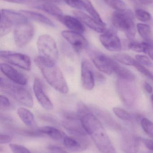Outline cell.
I'll list each match as a JSON object with an SVG mask.
<instances>
[{
	"label": "cell",
	"instance_id": "cell-32",
	"mask_svg": "<svg viewBox=\"0 0 153 153\" xmlns=\"http://www.w3.org/2000/svg\"><path fill=\"white\" fill-rule=\"evenodd\" d=\"M141 124L142 128L146 134L153 139V122L146 118H143L141 120Z\"/></svg>",
	"mask_w": 153,
	"mask_h": 153
},
{
	"label": "cell",
	"instance_id": "cell-20",
	"mask_svg": "<svg viewBox=\"0 0 153 153\" xmlns=\"http://www.w3.org/2000/svg\"><path fill=\"white\" fill-rule=\"evenodd\" d=\"M19 13L28 19L33 20L35 21L53 27H55L54 23L52 21L41 13L27 10H21L19 11Z\"/></svg>",
	"mask_w": 153,
	"mask_h": 153
},
{
	"label": "cell",
	"instance_id": "cell-46",
	"mask_svg": "<svg viewBox=\"0 0 153 153\" xmlns=\"http://www.w3.org/2000/svg\"><path fill=\"white\" fill-rule=\"evenodd\" d=\"M9 2L14 3L23 4L30 2V0H3Z\"/></svg>",
	"mask_w": 153,
	"mask_h": 153
},
{
	"label": "cell",
	"instance_id": "cell-37",
	"mask_svg": "<svg viewBox=\"0 0 153 153\" xmlns=\"http://www.w3.org/2000/svg\"><path fill=\"white\" fill-rule=\"evenodd\" d=\"M136 60L137 62L140 64L147 66V67H152L153 64L149 57L145 55H137L135 56Z\"/></svg>",
	"mask_w": 153,
	"mask_h": 153
},
{
	"label": "cell",
	"instance_id": "cell-27",
	"mask_svg": "<svg viewBox=\"0 0 153 153\" xmlns=\"http://www.w3.org/2000/svg\"><path fill=\"white\" fill-rule=\"evenodd\" d=\"M137 28L139 35L146 42H150L152 40V29L149 25L143 23H138Z\"/></svg>",
	"mask_w": 153,
	"mask_h": 153
},
{
	"label": "cell",
	"instance_id": "cell-49",
	"mask_svg": "<svg viewBox=\"0 0 153 153\" xmlns=\"http://www.w3.org/2000/svg\"><path fill=\"white\" fill-rule=\"evenodd\" d=\"M148 43H149L153 47V40H152L151 41H150V42H148Z\"/></svg>",
	"mask_w": 153,
	"mask_h": 153
},
{
	"label": "cell",
	"instance_id": "cell-30",
	"mask_svg": "<svg viewBox=\"0 0 153 153\" xmlns=\"http://www.w3.org/2000/svg\"><path fill=\"white\" fill-rule=\"evenodd\" d=\"M18 134L23 136L30 137H43L44 134L37 130L32 129H27V128H19L15 130Z\"/></svg>",
	"mask_w": 153,
	"mask_h": 153
},
{
	"label": "cell",
	"instance_id": "cell-41",
	"mask_svg": "<svg viewBox=\"0 0 153 153\" xmlns=\"http://www.w3.org/2000/svg\"><path fill=\"white\" fill-rule=\"evenodd\" d=\"M48 149L50 153H68L63 148L55 146H48Z\"/></svg>",
	"mask_w": 153,
	"mask_h": 153
},
{
	"label": "cell",
	"instance_id": "cell-25",
	"mask_svg": "<svg viewBox=\"0 0 153 153\" xmlns=\"http://www.w3.org/2000/svg\"><path fill=\"white\" fill-rule=\"evenodd\" d=\"M80 1L82 4L84 10H86V11L90 13L91 17H92L93 19H95L96 20L99 22L100 23L105 24L102 19L98 13V12L95 10L94 6H93L90 0H80Z\"/></svg>",
	"mask_w": 153,
	"mask_h": 153
},
{
	"label": "cell",
	"instance_id": "cell-50",
	"mask_svg": "<svg viewBox=\"0 0 153 153\" xmlns=\"http://www.w3.org/2000/svg\"><path fill=\"white\" fill-rule=\"evenodd\" d=\"M151 99H152V101L153 103V94H152V96H151Z\"/></svg>",
	"mask_w": 153,
	"mask_h": 153
},
{
	"label": "cell",
	"instance_id": "cell-15",
	"mask_svg": "<svg viewBox=\"0 0 153 153\" xmlns=\"http://www.w3.org/2000/svg\"><path fill=\"white\" fill-rule=\"evenodd\" d=\"M33 88L35 96L41 106L47 110L53 109V103L44 92L43 85L38 77L34 79Z\"/></svg>",
	"mask_w": 153,
	"mask_h": 153
},
{
	"label": "cell",
	"instance_id": "cell-14",
	"mask_svg": "<svg viewBox=\"0 0 153 153\" xmlns=\"http://www.w3.org/2000/svg\"><path fill=\"white\" fill-rule=\"evenodd\" d=\"M81 81L84 89L91 91L95 85L94 73L89 62L84 61L81 65Z\"/></svg>",
	"mask_w": 153,
	"mask_h": 153
},
{
	"label": "cell",
	"instance_id": "cell-13",
	"mask_svg": "<svg viewBox=\"0 0 153 153\" xmlns=\"http://www.w3.org/2000/svg\"><path fill=\"white\" fill-rule=\"evenodd\" d=\"M86 137L65 136L64 138L63 143L65 147L71 152H80L87 150L89 143Z\"/></svg>",
	"mask_w": 153,
	"mask_h": 153
},
{
	"label": "cell",
	"instance_id": "cell-10",
	"mask_svg": "<svg viewBox=\"0 0 153 153\" xmlns=\"http://www.w3.org/2000/svg\"><path fill=\"white\" fill-rule=\"evenodd\" d=\"M99 40L102 45L107 50L111 52H117L121 50L122 45L120 39L114 30H106L100 35Z\"/></svg>",
	"mask_w": 153,
	"mask_h": 153
},
{
	"label": "cell",
	"instance_id": "cell-45",
	"mask_svg": "<svg viewBox=\"0 0 153 153\" xmlns=\"http://www.w3.org/2000/svg\"><path fill=\"white\" fill-rule=\"evenodd\" d=\"M144 88L145 91L148 93L151 94L153 92V87H152V85L146 82L144 84Z\"/></svg>",
	"mask_w": 153,
	"mask_h": 153
},
{
	"label": "cell",
	"instance_id": "cell-36",
	"mask_svg": "<svg viewBox=\"0 0 153 153\" xmlns=\"http://www.w3.org/2000/svg\"><path fill=\"white\" fill-rule=\"evenodd\" d=\"M134 67L141 74L153 81V74L144 66L137 62Z\"/></svg>",
	"mask_w": 153,
	"mask_h": 153
},
{
	"label": "cell",
	"instance_id": "cell-1",
	"mask_svg": "<svg viewBox=\"0 0 153 153\" xmlns=\"http://www.w3.org/2000/svg\"><path fill=\"white\" fill-rule=\"evenodd\" d=\"M81 123L88 135L101 153H116L103 125L99 120L87 108L78 112Z\"/></svg>",
	"mask_w": 153,
	"mask_h": 153
},
{
	"label": "cell",
	"instance_id": "cell-29",
	"mask_svg": "<svg viewBox=\"0 0 153 153\" xmlns=\"http://www.w3.org/2000/svg\"><path fill=\"white\" fill-rule=\"evenodd\" d=\"M148 45V42H135L134 40L130 41L128 45V47L129 49L134 52L138 53H146V49Z\"/></svg>",
	"mask_w": 153,
	"mask_h": 153
},
{
	"label": "cell",
	"instance_id": "cell-48",
	"mask_svg": "<svg viewBox=\"0 0 153 153\" xmlns=\"http://www.w3.org/2000/svg\"><path fill=\"white\" fill-rule=\"evenodd\" d=\"M45 1H48L50 2H58L59 1V0H45Z\"/></svg>",
	"mask_w": 153,
	"mask_h": 153
},
{
	"label": "cell",
	"instance_id": "cell-28",
	"mask_svg": "<svg viewBox=\"0 0 153 153\" xmlns=\"http://www.w3.org/2000/svg\"><path fill=\"white\" fill-rule=\"evenodd\" d=\"M113 57L117 62L128 66H134L137 62L136 59L126 54H116Z\"/></svg>",
	"mask_w": 153,
	"mask_h": 153
},
{
	"label": "cell",
	"instance_id": "cell-11",
	"mask_svg": "<svg viewBox=\"0 0 153 153\" xmlns=\"http://www.w3.org/2000/svg\"><path fill=\"white\" fill-rule=\"evenodd\" d=\"M93 64L101 72L107 75H111L114 73L115 67L117 63L105 55L97 54L92 57Z\"/></svg>",
	"mask_w": 153,
	"mask_h": 153
},
{
	"label": "cell",
	"instance_id": "cell-40",
	"mask_svg": "<svg viewBox=\"0 0 153 153\" xmlns=\"http://www.w3.org/2000/svg\"><path fill=\"white\" fill-rule=\"evenodd\" d=\"M0 101H1V108H6L10 107V102L8 98L4 95H1L0 96Z\"/></svg>",
	"mask_w": 153,
	"mask_h": 153
},
{
	"label": "cell",
	"instance_id": "cell-31",
	"mask_svg": "<svg viewBox=\"0 0 153 153\" xmlns=\"http://www.w3.org/2000/svg\"><path fill=\"white\" fill-rule=\"evenodd\" d=\"M13 25L3 16L1 15L0 23V36H4L8 34L11 30Z\"/></svg>",
	"mask_w": 153,
	"mask_h": 153
},
{
	"label": "cell",
	"instance_id": "cell-44",
	"mask_svg": "<svg viewBox=\"0 0 153 153\" xmlns=\"http://www.w3.org/2000/svg\"><path fill=\"white\" fill-rule=\"evenodd\" d=\"M146 53L147 54L150 58L153 61V47L149 43H148V45L146 49Z\"/></svg>",
	"mask_w": 153,
	"mask_h": 153
},
{
	"label": "cell",
	"instance_id": "cell-43",
	"mask_svg": "<svg viewBox=\"0 0 153 153\" xmlns=\"http://www.w3.org/2000/svg\"><path fill=\"white\" fill-rule=\"evenodd\" d=\"M146 147L150 151L153 152V139H142Z\"/></svg>",
	"mask_w": 153,
	"mask_h": 153
},
{
	"label": "cell",
	"instance_id": "cell-21",
	"mask_svg": "<svg viewBox=\"0 0 153 153\" xmlns=\"http://www.w3.org/2000/svg\"><path fill=\"white\" fill-rule=\"evenodd\" d=\"M17 114L21 120L27 126L35 127L36 124L34 115L28 109L20 108L17 110Z\"/></svg>",
	"mask_w": 153,
	"mask_h": 153
},
{
	"label": "cell",
	"instance_id": "cell-22",
	"mask_svg": "<svg viewBox=\"0 0 153 153\" xmlns=\"http://www.w3.org/2000/svg\"><path fill=\"white\" fill-rule=\"evenodd\" d=\"M38 130L44 134H46L55 141H59L66 136L63 132L57 128L51 126H43L39 128Z\"/></svg>",
	"mask_w": 153,
	"mask_h": 153
},
{
	"label": "cell",
	"instance_id": "cell-18",
	"mask_svg": "<svg viewBox=\"0 0 153 153\" xmlns=\"http://www.w3.org/2000/svg\"><path fill=\"white\" fill-rule=\"evenodd\" d=\"M57 19L61 23L72 31L78 32L81 34L84 33L85 31V27L83 25L81 22L77 18H74L68 15H63Z\"/></svg>",
	"mask_w": 153,
	"mask_h": 153
},
{
	"label": "cell",
	"instance_id": "cell-2",
	"mask_svg": "<svg viewBox=\"0 0 153 153\" xmlns=\"http://www.w3.org/2000/svg\"><path fill=\"white\" fill-rule=\"evenodd\" d=\"M34 62L49 84L61 93H68L69 88L67 82L55 62L40 56L35 58Z\"/></svg>",
	"mask_w": 153,
	"mask_h": 153
},
{
	"label": "cell",
	"instance_id": "cell-4",
	"mask_svg": "<svg viewBox=\"0 0 153 153\" xmlns=\"http://www.w3.org/2000/svg\"><path fill=\"white\" fill-rule=\"evenodd\" d=\"M1 90L8 94L15 101L28 108H32L34 105L32 95L29 91L23 85L10 82L1 77Z\"/></svg>",
	"mask_w": 153,
	"mask_h": 153
},
{
	"label": "cell",
	"instance_id": "cell-19",
	"mask_svg": "<svg viewBox=\"0 0 153 153\" xmlns=\"http://www.w3.org/2000/svg\"><path fill=\"white\" fill-rule=\"evenodd\" d=\"M1 15L5 18L13 25H18L28 22V19L21 13L8 9L1 10Z\"/></svg>",
	"mask_w": 153,
	"mask_h": 153
},
{
	"label": "cell",
	"instance_id": "cell-9",
	"mask_svg": "<svg viewBox=\"0 0 153 153\" xmlns=\"http://www.w3.org/2000/svg\"><path fill=\"white\" fill-rule=\"evenodd\" d=\"M140 139L130 131L124 129L121 133L120 147L125 153H137L140 148Z\"/></svg>",
	"mask_w": 153,
	"mask_h": 153
},
{
	"label": "cell",
	"instance_id": "cell-47",
	"mask_svg": "<svg viewBox=\"0 0 153 153\" xmlns=\"http://www.w3.org/2000/svg\"><path fill=\"white\" fill-rule=\"evenodd\" d=\"M140 2L145 4H149L152 3L153 0H138Z\"/></svg>",
	"mask_w": 153,
	"mask_h": 153
},
{
	"label": "cell",
	"instance_id": "cell-24",
	"mask_svg": "<svg viewBox=\"0 0 153 153\" xmlns=\"http://www.w3.org/2000/svg\"><path fill=\"white\" fill-rule=\"evenodd\" d=\"M37 8L42 10L45 12L52 16H54L57 19L63 15V12L61 10V9L56 5L52 4L49 3L42 4L37 6Z\"/></svg>",
	"mask_w": 153,
	"mask_h": 153
},
{
	"label": "cell",
	"instance_id": "cell-23",
	"mask_svg": "<svg viewBox=\"0 0 153 153\" xmlns=\"http://www.w3.org/2000/svg\"><path fill=\"white\" fill-rule=\"evenodd\" d=\"M114 73L120 79L129 82H133L135 80L136 76L134 73L130 70L117 64L114 70Z\"/></svg>",
	"mask_w": 153,
	"mask_h": 153
},
{
	"label": "cell",
	"instance_id": "cell-33",
	"mask_svg": "<svg viewBox=\"0 0 153 153\" xmlns=\"http://www.w3.org/2000/svg\"><path fill=\"white\" fill-rule=\"evenodd\" d=\"M110 7L116 11H121L126 9V4L122 0H103Z\"/></svg>",
	"mask_w": 153,
	"mask_h": 153
},
{
	"label": "cell",
	"instance_id": "cell-3",
	"mask_svg": "<svg viewBox=\"0 0 153 153\" xmlns=\"http://www.w3.org/2000/svg\"><path fill=\"white\" fill-rule=\"evenodd\" d=\"M111 22L116 29L125 32L130 41L134 40L136 35L134 13L130 10L116 11L111 16Z\"/></svg>",
	"mask_w": 153,
	"mask_h": 153
},
{
	"label": "cell",
	"instance_id": "cell-38",
	"mask_svg": "<svg viewBox=\"0 0 153 153\" xmlns=\"http://www.w3.org/2000/svg\"><path fill=\"white\" fill-rule=\"evenodd\" d=\"M9 146L13 153H31L28 148L20 145L11 143Z\"/></svg>",
	"mask_w": 153,
	"mask_h": 153
},
{
	"label": "cell",
	"instance_id": "cell-8",
	"mask_svg": "<svg viewBox=\"0 0 153 153\" xmlns=\"http://www.w3.org/2000/svg\"><path fill=\"white\" fill-rule=\"evenodd\" d=\"M129 81L119 79L117 82V88L119 97L127 106H132L136 98L137 91L135 86Z\"/></svg>",
	"mask_w": 153,
	"mask_h": 153
},
{
	"label": "cell",
	"instance_id": "cell-6",
	"mask_svg": "<svg viewBox=\"0 0 153 153\" xmlns=\"http://www.w3.org/2000/svg\"><path fill=\"white\" fill-rule=\"evenodd\" d=\"M35 28L28 22L16 25L13 31V39L15 45L19 48L26 46L33 38Z\"/></svg>",
	"mask_w": 153,
	"mask_h": 153
},
{
	"label": "cell",
	"instance_id": "cell-16",
	"mask_svg": "<svg viewBox=\"0 0 153 153\" xmlns=\"http://www.w3.org/2000/svg\"><path fill=\"white\" fill-rule=\"evenodd\" d=\"M1 71L13 82L21 85L28 83V80L26 76L20 72L5 63H1Z\"/></svg>",
	"mask_w": 153,
	"mask_h": 153
},
{
	"label": "cell",
	"instance_id": "cell-7",
	"mask_svg": "<svg viewBox=\"0 0 153 153\" xmlns=\"http://www.w3.org/2000/svg\"><path fill=\"white\" fill-rule=\"evenodd\" d=\"M0 57L4 62L25 71L31 70V61L29 56L27 55L11 51H1Z\"/></svg>",
	"mask_w": 153,
	"mask_h": 153
},
{
	"label": "cell",
	"instance_id": "cell-42",
	"mask_svg": "<svg viewBox=\"0 0 153 153\" xmlns=\"http://www.w3.org/2000/svg\"><path fill=\"white\" fill-rule=\"evenodd\" d=\"M12 138L10 136L6 134H1L0 135V143L1 144H5L10 143Z\"/></svg>",
	"mask_w": 153,
	"mask_h": 153
},
{
	"label": "cell",
	"instance_id": "cell-35",
	"mask_svg": "<svg viewBox=\"0 0 153 153\" xmlns=\"http://www.w3.org/2000/svg\"><path fill=\"white\" fill-rule=\"evenodd\" d=\"M135 16L137 19L143 22H147L152 18L151 14L141 9L136 10Z\"/></svg>",
	"mask_w": 153,
	"mask_h": 153
},
{
	"label": "cell",
	"instance_id": "cell-12",
	"mask_svg": "<svg viewBox=\"0 0 153 153\" xmlns=\"http://www.w3.org/2000/svg\"><path fill=\"white\" fill-rule=\"evenodd\" d=\"M62 35L77 52L86 49L89 46L88 41L81 33L72 30H63Z\"/></svg>",
	"mask_w": 153,
	"mask_h": 153
},
{
	"label": "cell",
	"instance_id": "cell-5",
	"mask_svg": "<svg viewBox=\"0 0 153 153\" xmlns=\"http://www.w3.org/2000/svg\"><path fill=\"white\" fill-rule=\"evenodd\" d=\"M37 47L40 56L55 62L58 58V51L56 43L51 36L41 35L37 41Z\"/></svg>",
	"mask_w": 153,
	"mask_h": 153
},
{
	"label": "cell",
	"instance_id": "cell-17",
	"mask_svg": "<svg viewBox=\"0 0 153 153\" xmlns=\"http://www.w3.org/2000/svg\"><path fill=\"white\" fill-rule=\"evenodd\" d=\"M73 14L79 20L96 32L103 33L107 30L106 24L100 23L92 17H90L83 12L74 11Z\"/></svg>",
	"mask_w": 153,
	"mask_h": 153
},
{
	"label": "cell",
	"instance_id": "cell-34",
	"mask_svg": "<svg viewBox=\"0 0 153 153\" xmlns=\"http://www.w3.org/2000/svg\"><path fill=\"white\" fill-rule=\"evenodd\" d=\"M113 111L114 114L120 119L127 121H130L133 119V116L131 113L121 108L115 107L113 108Z\"/></svg>",
	"mask_w": 153,
	"mask_h": 153
},
{
	"label": "cell",
	"instance_id": "cell-39",
	"mask_svg": "<svg viewBox=\"0 0 153 153\" xmlns=\"http://www.w3.org/2000/svg\"><path fill=\"white\" fill-rule=\"evenodd\" d=\"M69 6L78 10H84L82 4L80 0H63Z\"/></svg>",
	"mask_w": 153,
	"mask_h": 153
},
{
	"label": "cell",
	"instance_id": "cell-26",
	"mask_svg": "<svg viewBox=\"0 0 153 153\" xmlns=\"http://www.w3.org/2000/svg\"><path fill=\"white\" fill-rule=\"evenodd\" d=\"M99 117L103 120V122L107 124L109 127L114 129H121L120 126L114 120V119L108 113L102 111H97Z\"/></svg>",
	"mask_w": 153,
	"mask_h": 153
}]
</instances>
